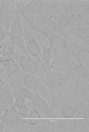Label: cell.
<instances>
[{"label":"cell","instance_id":"cell-1","mask_svg":"<svg viewBox=\"0 0 89 132\" xmlns=\"http://www.w3.org/2000/svg\"><path fill=\"white\" fill-rule=\"evenodd\" d=\"M41 79L47 93V95L51 99V107L55 110L57 105L56 103L62 96L67 82L73 79V77L66 72L53 71L46 72Z\"/></svg>","mask_w":89,"mask_h":132},{"label":"cell","instance_id":"cell-2","mask_svg":"<svg viewBox=\"0 0 89 132\" xmlns=\"http://www.w3.org/2000/svg\"><path fill=\"white\" fill-rule=\"evenodd\" d=\"M13 58L17 62L21 69L30 74L35 75L41 79L43 78L46 72L42 66L41 62L31 57L24 53L21 54L15 52Z\"/></svg>","mask_w":89,"mask_h":132},{"label":"cell","instance_id":"cell-3","mask_svg":"<svg viewBox=\"0 0 89 132\" xmlns=\"http://www.w3.org/2000/svg\"><path fill=\"white\" fill-rule=\"evenodd\" d=\"M22 36L25 40L27 52L35 60L41 62V48L35 37L34 32L24 20L22 21Z\"/></svg>","mask_w":89,"mask_h":132},{"label":"cell","instance_id":"cell-4","mask_svg":"<svg viewBox=\"0 0 89 132\" xmlns=\"http://www.w3.org/2000/svg\"><path fill=\"white\" fill-rule=\"evenodd\" d=\"M56 119H22L24 132H55Z\"/></svg>","mask_w":89,"mask_h":132},{"label":"cell","instance_id":"cell-5","mask_svg":"<svg viewBox=\"0 0 89 132\" xmlns=\"http://www.w3.org/2000/svg\"><path fill=\"white\" fill-rule=\"evenodd\" d=\"M0 119L4 123V132L9 131L10 129L14 132H21L22 119L19 113L15 103L8 108L0 116Z\"/></svg>","mask_w":89,"mask_h":132},{"label":"cell","instance_id":"cell-6","mask_svg":"<svg viewBox=\"0 0 89 132\" xmlns=\"http://www.w3.org/2000/svg\"><path fill=\"white\" fill-rule=\"evenodd\" d=\"M85 15V14L83 13L75 14L63 12L60 14L57 23L59 27L62 28L78 26L80 23L87 24V22L83 21L86 20L84 18Z\"/></svg>","mask_w":89,"mask_h":132},{"label":"cell","instance_id":"cell-7","mask_svg":"<svg viewBox=\"0 0 89 132\" xmlns=\"http://www.w3.org/2000/svg\"><path fill=\"white\" fill-rule=\"evenodd\" d=\"M15 103V96L8 84L0 79V116L10 106Z\"/></svg>","mask_w":89,"mask_h":132},{"label":"cell","instance_id":"cell-8","mask_svg":"<svg viewBox=\"0 0 89 132\" xmlns=\"http://www.w3.org/2000/svg\"><path fill=\"white\" fill-rule=\"evenodd\" d=\"M19 78L23 86L32 91H40L47 95L45 89L41 79L38 76L20 71Z\"/></svg>","mask_w":89,"mask_h":132},{"label":"cell","instance_id":"cell-9","mask_svg":"<svg viewBox=\"0 0 89 132\" xmlns=\"http://www.w3.org/2000/svg\"><path fill=\"white\" fill-rule=\"evenodd\" d=\"M65 7V0H45L43 14L57 22L60 13L64 10Z\"/></svg>","mask_w":89,"mask_h":132},{"label":"cell","instance_id":"cell-10","mask_svg":"<svg viewBox=\"0 0 89 132\" xmlns=\"http://www.w3.org/2000/svg\"><path fill=\"white\" fill-rule=\"evenodd\" d=\"M38 91H32L34 96L31 100L32 107L37 110L41 117H58L55 110L50 107L38 93Z\"/></svg>","mask_w":89,"mask_h":132},{"label":"cell","instance_id":"cell-11","mask_svg":"<svg viewBox=\"0 0 89 132\" xmlns=\"http://www.w3.org/2000/svg\"><path fill=\"white\" fill-rule=\"evenodd\" d=\"M75 87L69 93L70 97H75L82 99L88 104H89V82L73 77Z\"/></svg>","mask_w":89,"mask_h":132},{"label":"cell","instance_id":"cell-12","mask_svg":"<svg viewBox=\"0 0 89 132\" xmlns=\"http://www.w3.org/2000/svg\"><path fill=\"white\" fill-rule=\"evenodd\" d=\"M66 72L73 77L88 82L89 81V70L83 64L82 62H72L67 66Z\"/></svg>","mask_w":89,"mask_h":132},{"label":"cell","instance_id":"cell-13","mask_svg":"<svg viewBox=\"0 0 89 132\" xmlns=\"http://www.w3.org/2000/svg\"><path fill=\"white\" fill-rule=\"evenodd\" d=\"M70 98L71 100V103L74 108V117L89 119V105L80 98L75 97Z\"/></svg>","mask_w":89,"mask_h":132},{"label":"cell","instance_id":"cell-14","mask_svg":"<svg viewBox=\"0 0 89 132\" xmlns=\"http://www.w3.org/2000/svg\"><path fill=\"white\" fill-rule=\"evenodd\" d=\"M4 73L6 74V80L11 77H19L21 69L17 62L13 58L10 60L3 62V64Z\"/></svg>","mask_w":89,"mask_h":132},{"label":"cell","instance_id":"cell-15","mask_svg":"<svg viewBox=\"0 0 89 132\" xmlns=\"http://www.w3.org/2000/svg\"><path fill=\"white\" fill-rule=\"evenodd\" d=\"M23 32L22 16L16 8L13 17L10 35L13 36H22Z\"/></svg>","mask_w":89,"mask_h":132},{"label":"cell","instance_id":"cell-16","mask_svg":"<svg viewBox=\"0 0 89 132\" xmlns=\"http://www.w3.org/2000/svg\"><path fill=\"white\" fill-rule=\"evenodd\" d=\"M35 20L31 28L34 31L39 33L48 40L57 33L50 27L37 20Z\"/></svg>","mask_w":89,"mask_h":132},{"label":"cell","instance_id":"cell-17","mask_svg":"<svg viewBox=\"0 0 89 132\" xmlns=\"http://www.w3.org/2000/svg\"><path fill=\"white\" fill-rule=\"evenodd\" d=\"M37 37L40 43L42 51V56L41 58V62L44 64V69L46 72L51 70L50 61L53 57L52 50L49 45L42 43L39 36Z\"/></svg>","mask_w":89,"mask_h":132},{"label":"cell","instance_id":"cell-18","mask_svg":"<svg viewBox=\"0 0 89 132\" xmlns=\"http://www.w3.org/2000/svg\"><path fill=\"white\" fill-rule=\"evenodd\" d=\"M69 35L74 36L81 40L87 45L89 44V27L78 26L65 28Z\"/></svg>","mask_w":89,"mask_h":132},{"label":"cell","instance_id":"cell-19","mask_svg":"<svg viewBox=\"0 0 89 132\" xmlns=\"http://www.w3.org/2000/svg\"><path fill=\"white\" fill-rule=\"evenodd\" d=\"M45 0H32L26 5V10L37 16L43 14L44 10Z\"/></svg>","mask_w":89,"mask_h":132},{"label":"cell","instance_id":"cell-20","mask_svg":"<svg viewBox=\"0 0 89 132\" xmlns=\"http://www.w3.org/2000/svg\"><path fill=\"white\" fill-rule=\"evenodd\" d=\"M16 8L15 0H12L8 10L1 19L3 27L6 31L9 32L14 12Z\"/></svg>","mask_w":89,"mask_h":132},{"label":"cell","instance_id":"cell-21","mask_svg":"<svg viewBox=\"0 0 89 132\" xmlns=\"http://www.w3.org/2000/svg\"><path fill=\"white\" fill-rule=\"evenodd\" d=\"M89 47L82 46L73 41L71 47L72 59L74 62H82L80 59L81 55L85 52L89 53Z\"/></svg>","mask_w":89,"mask_h":132},{"label":"cell","instance_id":"cell-22","mask_svg":"<svg viewBox=\"0 0 89 132\" xmlns=\"http://www.w3.org/2000/svg\"><path fill=\"white\" fill-rule=\"evenodd\" d=\"M15 104L22 118H29V113L30 108L27 106L26 99L18 95L15 100Z\"/></svg>","mask_w":89,"mask_h":132},{"label":"cell","instance_id":"cell-23","mask_svg":"<svg viewBox=\"0 0 89 132\" xmlns=\"http://www.w3.org/2000/svg\"><path fill=\"white\" fill-rule=\"evenodd\" d=\"M89 119H76L70 127L71 132H89V128L87 125Z\"/></svg>","mask_w":89,"mask_h":132},{"label":"cell","instance_id":"cell-24","mask_svg":"<svg viewBox=\"0 0 89 132\" xmlns=\"http://www.w3.org/2000/svg\"><path fill=\"white\" fill-rule=\"evenodd\" d=\"M65 103V105L63 107L61 111L62 115L67 118L74 117L75 110L72 104L67 102L66 99L62 96L61 98Z\"/></svg>","mask_w":89,"mask_h":132},{"label":"cell","instance_id":"cell-25","mask_svg":"<svg viewBox=\"0 0 89 132\" xmlns=\"http://www.w3.org/2000/svg\"><path fill=\"white\" fill-rule=\"evenodd\" d=\"M8 37L10 39L15 45L22 49L26 55H29L26 49L25 40L22 36H13L9 34Z\"/></svg>","mask_w":89,"mask_h":132},{"label":"cell","instance_id":"cell-26","mask_svg":"<svg viewBox=\"0 0 89 132\" xmlns=\"http://www.w3.org/2000/svg\"><path fill=\"white\" fill-rule=\"evenodd\" d=\"M18 95L21 96L26 99H28L30 100L34 96L32 91L23 86L21 87L18 91L16 94V98Z\"/></svg>","mask_w":89,"mask_h":132},{"label":"cell","instance_id":"cell-27","mask_svg":"<svg viewBox=\"0 0 89 132\" xmlns=\"http://www.w3.org/2000/svg\"><path fill=\"white\" fill-rule=\"evenodd\" d=\"M8 80L11 85L13 91L15 95V99L16 97V94L18 91L23 86L20 80L19 77L15 79L11 77L9 78Z\"/></svg>","mask_w":89,"mask_h":132},{"label":"cell","instance_id":"cell-28","mask_svg":"<svg viewBox=\"0 0 89 132\" xmlns=\"http://www.w3.org/2000/svg\"><path fill=\"white\" fill-rule=\"evenodd\" d=\"M12 0H3L0 2V18L1 19L8 10Z\"/></svg>","mask_w":89,"mask_h":132},{"label":"cell","instance_id":"cell-29","mask_svg":"<svg viewBox=\"0 0 89 132\" xmlns=\"http://www.w3.org/2000/svg\"><path fill=\"white\" fill-rule=\"evenodd\" d=\"M6 31L2 26L1 19L0 18V42L7 41L9 38L6 34Z\"/></svg>","mask_w":89,"mask_h":132},{"label":"cell","instance_id":"cell-30","mask_svg":"<svg viewBox=\"0 0 89 132\" xmlns=\"http://www.w3.org/2000/svg\"><path fill=\"white\" fill-rule=\"evenodd\" d=\"M29 118H40L41 116L39 112L34 107L32 106L29 113Z\"/></svg>","mask_w":89,"mask_h":132},{"label":"cell","instance_id":"cell-31","mask_svg":"<svg viewBox=\"0 0 89 132\" xmlns=\"http://www.w3.org/2000/svg\"><path fill=\"white\" fill-rule=\"evenodd\" d=\"M7 41L0 42V54L3 55L6 44Z\"/></svg>","mask_w":89,"mask_h":132},{"label":"cell","instance_id":"cell-32","mask_svg":"<svg viewBox=\"0 0 89 132\" xmlns=\"http://www.w3.org/2000/svg\"><path fill=\"white\" fill-rule=\"evenodd\" d=\"M4 123L0 119V132H4Z\"/></svg>","mask_w":89,"mask_h":132},{"label":"cell","instance_id":"cell-33","mask_svg":"<svg viewBox=\"0 0 89 132\" xmlns=\"http://www.w3.org/2000/svg\"><path fill=\"white\" fill-rule=\"evenodd\" d=\"M3 62L4 60L3 57L0 55V66L3 64Z\"/></svg>","mask_w":89,"mask_h":132}]
</instances>
